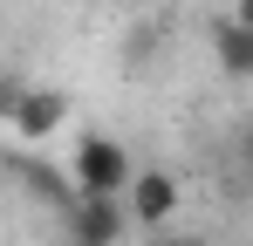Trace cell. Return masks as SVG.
Returning a JSON list of instances; mask_svg holds the SVG:
<instances>
[{
	"label": "cell",
	"mask_w": 253,
	"mask_h": 246,
	"mask_svg": "<svg viewBox=\"0 0 253 246\" xmlns=\"http://www.w3.org/2000/svg\"><path fill=\"white\" fill-rule=\"evenodd\" d=\"M233 21H247V28H253V0H233Z\"/></svg>",
	"instance_id": "52a82bcc"
},
{
	"label": "cell",
	"mask_w": 253,
	"mask_h": 246,
	"mask_svg": "<svg viewBox=\"0 0 253 246\" xmlns=\"http://www.w3.org/2000/svg\"><path fill=\"white\" fill-rule=\"evenodd\" d=\"M117 7H137V0H117Z\"/></svg>",
	"instance_id": "9c48e42d"
},
{
	"label": "cell",
	"mask_w": 253,
	"mask_h": 246,
	"mask_svg": "<svg viewBox=\"0 0 253 246\" xmlns=\"http://www.w3.org/2000/svg\"><path fill=\"white\" fill-rule=\"evenodd\" d=\"M69 123V96L62 89H7V130L21 144H42Z\"/></svg>",
	"instance_id": "7a4b0ae2"
},
{
	"label": "cell",
	"mask_w": 253,
	"mask_h": 246,
	"mask_svg": "<svg viewBox=\"0 0 253 246\" xmlns=\"http://www.w3.org/2000/svg\"><path fill=\"white\" fill-rule=\"evenodd\" d=\"M212 41V62H219V76H233V82H253V28L247 21H233V14H219L206 28Z\"/></svg>",
	"instance_id": "5b68a950"
},
{
	"label": "cell",
	"mask_w": 253,
	"mask_h": 246,
	"mask_svg": "<svg viewBox=\"0 0 253 246\" xmlns=\"http://www.w3.org/2000/svg\"><path fill=\"white\" fill-rule=\"evenodd\" d=\"M240 171H247V178H253V117L240 123Z\"/></svg>",
	"instance_id": "8992f818"
},
{
	"label": "cell",
	"mask_w": 253,
	"mask_h": 246,
	"mask_svg": "<svg viewBox=\"0 0 253 246\" xmlns=\"http://www.w3.org/2000/svg\"><path fill=\"white\" fill-rule=\"evenodd\" d=\"M76 192L83 199H130V185H137V164L117 137H103V130H89L83 144H76Z\"/></svg>",
	"instance_id": "6da1fadb"
},
{
	"label": "cell",
	"mask_w": 253,
	"mask_h": 246,
	"mask_svg": "<svg viewBox=\"0 0 253 246\" xmlns=\"http://www.w3.org/2000/svg\"><path fill=\"white\" fill-rule=\"evenodd\" d=\"M130 226H137V219H130V205H117V199H83L76 212H69L76 246H117Z\"/></svg>",
	"instance_id": "3957f363"
},
{
	"label": "cell",
	"mask_w": 253,
	"mask_h": 246,
	"mask_svg": "<svg viewBox=\"0 0 253 246\" xmlns=\"http://www.w3.org/2000/svg\"><path fill=\"white\" fill-rule=\"evenodd\" d=\"M171 212H178V178H171V171H137V185H130V219H137L144 233H165Z\"/></svg>",
	"instance_id": "277c9868"
},
{
	"label": "cell",
	"mask_w": 253,
	"mask_h": 246,
	"mask_svg": "<svg viewBox=\"0 0 253 246\" xmlns=\"http://www.w3.org/2000/svg\"><path fill=\"white\" fill-rule=\"evenodd\" d=\"M165 246H212V240H165Z\"/></svg>",
	"instance_id": "ba28073f"
}]
</instances>
